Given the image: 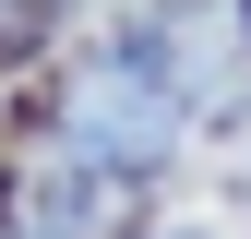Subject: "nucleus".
Returning a JSON list of instances; mask_svg holds the SVG:
<instances>
[{"instance_id":"1","label":"nucleus","mask_w":251,"mask_h":239,"mask_svg":"<svg viewBox=\"0 0 251 239\" xmlns=\"http://www.w3.org/2000/svg\"><path fill=\"white\" fill-rule=\"evenodd\" d=\"M168 132H179V96L144 72L132 48L84 60L72 96H60V156H84V167H155V156H168Z\"/></svg>"},{"instance_id":"2","label":"nucleus","mask_w":251,"mask_h":239,"mask_svg":"<svg viewBox=\"0 0 251 239\" xmlns=\"http://www.w3.org/2000/svg\"><path fill=\"white\" fill-rule=\"evenodd\" d=\"M239 36H251V0H168L132 60L168 84L179 108H227L239 96Z\"/></svg>"}]
</instances>
